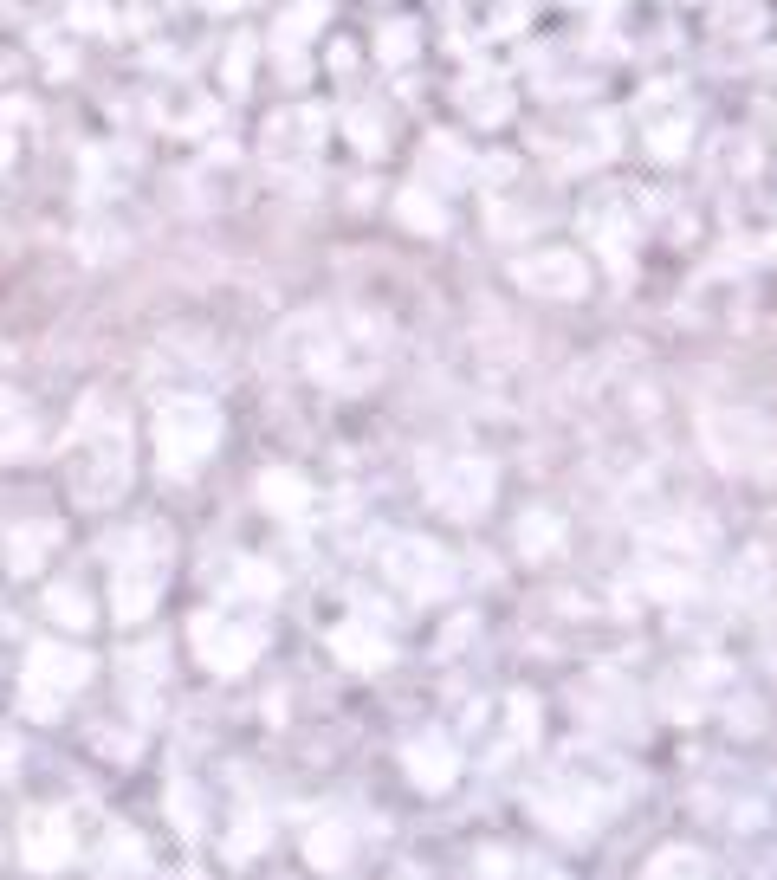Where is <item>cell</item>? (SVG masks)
<instances>
[{
  "mask_svg": "<svg viewBox=\"0 0 777 880\" xmlns=\"http://www.w3.org/2000/svg\"><path fill=\"white\" fill-rule=\"evenodd\" d=\"M460 104L473 110V117L480 123H499L512 110V98H506V85H499V78H467V91H460Z\"/></svg>",
  "mask_w": 777,
  "mask_h": 880,
  "instance_id": "obj_1",
  "label": "cell"
},
{
  "mask_svg": "<svg viewBox=\"0 0 777 880\" xmlns=\"http://www.w3.org/2000/svg\"><path fill=\"white\" fill-rule=\"evenodd\" d=\"M525 279H531V285H557V292H577V285H583V266H577L570 253H544V259H531V266H525Z\"/></svg>",
  "mask_w": 777,
  "mask_h": 880,
  "instance_id": "obj_2",
  "label": "cell"
},
{
  "mask_svg": "<svg viewBox=\"0 0 777 880\" xmlns=\"http://www.w3.org/2000/svg\"><path fill=\"white\" fill-rule=\"evenodd\" d=\"M687 130H693V123H687V110H674V117L648 123V149H654V156H661V162H674L680 149H687Z\"/></svg>",
  "mask_w": 777,
  "mask_h": 880,
  "instance_id": "obj_3",
  "label": "cell"
},
{
  "mask_svg": "<svg viewBox=\"0 0 777 880\" xmlns=\"http://www.w3.org/2000/svg\"><path fill=\"white\" fill-rule=\"evenodd\" d=\"M376 52H383L389 65L415 59V26H408V20H395V26H383V46H376Z\"/></svg>",
  "mask_w": 777,
  "mask_h": 880,
  "instance_id": "obj_4",
  "label": "cell"
},
{
  "mask_svg": "<svg viewBox=\"0 0 777 880\" xmlns=\"http://www.w3.org/2000/svg\"><path fill=\"white\" fill-rule=\"evenodd\" d=\"M402 214H408V220H421V227H441V220H447V214H434V208H421V201H415V195H408V201H402Z\"/></svg>",
  "mask_w": 777,
  "mask_h": 880,
  "instance_id": "obj_5",
  "label": "cell"
}]
</instances>
